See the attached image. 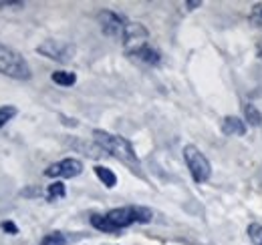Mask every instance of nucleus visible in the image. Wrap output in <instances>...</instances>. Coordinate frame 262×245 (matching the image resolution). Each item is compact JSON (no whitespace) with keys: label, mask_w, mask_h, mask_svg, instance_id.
I'll return each mask as SVG.
<instances>
[{"label":"nucleus","mask_w":262,"mask_h":245,"mask_svg":"<svg viewBox=\"0 0 262 245\" xmlns=\"http://www.w3.org/2000/svg\"><path fill=\"white\" fill-rule=\"evenodd\" d=\"M182 153H184V161H186V165L190 169L192 179L196 183H206L210 179V175H212V165H210L208 157L202 153L196 145H186Z\"/></svg>","instance_id":"20e7f679"},{"label":"nucleus","mask_w":262,"mask_h":245,"mask_svg":"<svg viewBox=\"0 0 262 245\" xmlns=\"http://www.w3.org/2000/svg\"><path fill=\"white\" fill-rule=\"evenodd\" d=\"M95 175H97V179L105 185L107 189H113V187L117 185V175H115L111 169L103 167V165H97V167H95Z\"/></svg>","instance_id":"9b49d317"},{"label":"nucleus","mask_w":262,"mask_h":245,"mask_svg":"<svg viewBox=\"0 0 262 245\" xmlns=\"http://www.w3.org/2000/svg\"><path fill=\"white\" fill-rule=\"evenodd\" d=\"M0 6H16V8H23L25 6V2H0Z\"/></svg>","instance_id":"6ab92c4d"},{"label":"nucleus","mask_w":262,"mask_h":245,"mask_svg":"<svg viewBox=\"0 0 262 245\" xmlns=\"http://www.w3.org/2000/svg\"><path fill=\"white\" fill-rule=\"evenodd\" d=\"M129 57L137 59L139 62H145V64H149V66H158V64L162 62V53H160L158 48H154L151 44H143V46H139L137 51L129 53Z\"/></svg>","instance_id":"1a4fd4ad"},{"label":"nucleus","mask_w":262,"mask_h":245,"mask_svg":"<svg viewBox=\"0 0 262 245\" xmlns=\"http://www.w3.org/2000/svg\"><path fill=\"white\" fill-rule=\"evenodd\" d=\"M147 38H149L147 29H145L143 24H139V22H131L129 20L127 27H125V32H123L121 42H123V46H125V53L129 55V53H133V51H137L139 46L149 44Z\"/></svg>","instance_id":"6e6552de"},{"label":"nucleus","mask_w":262,"mask_h":245,"mask_svg":"<svg viewBox=\"0 0 262 245\" xmlns=\"http://www.w3.org/2000/svg\"><path fill=\"white\" fill-rule=\"evenodd\" d=\"M105 217L113 223V227L117 231H121L135 223H149L154 219V211L143 205H125V207H115V209L107 211Z\"/></svg>","instance_id":"7ed1b4c3"},{"label":"nucleus","mask_w":262,"mask_h":245,"mask_svg":"<svg viewBox=\"0 0 262 245\" xmlns=\"http://www.w3.org/2000/svg\"><path fill=\"white\" fill-rule=\"evenodd\" d=\"M256 53H258V57L262 59V40L258 42V44H256Z\"/></svg>","instance_id":"412c9836"},{"label":"nucleus","mask_w":262,"mask_h":245,"mask_svg":"<svg viewBox=\"0 0 262 245\" xmlns=\"http://www.w3.org/2000/svg\"><path fill=\"white\" fill-rule=\"evenodd\" d=\"M198 6H202L200 0H196V2H186V8H188V10H196Z\"/></svg>","instance_id":"aec40b11"},{"label":"nucleus","mask_w":262,"mask_h":245,"mask_svg":"<svg viewBox=\"0 0 262 245\" xmlns=\"http://www.w3.org/2000/svg\"><path fill=\"white\" fill-rule=\"evenodd\" d=\"M93 139H95L97 147H101L107 155H111V157H115L117 161L129 165L133 171L139 169V159H137V155H135V149L131 147V143L125 137L107 133V131H103V129H95V131H93Z\"/></svg>","instance_id":"f257e3e1"},{"label":"nucleus","mask_w":262,"mask_h":245,"mask_svg":"<svg viewBox=\"0 0 262 245\" xmlns=\"http://www.w3.org/2000/svg\"><path fill=\"white\" fill-rule=\"evenodd\" d=\"M65 195H67V189H65V183H63V181H55V183L49 185V189H47V197H49V201L63 199Z\"/></svg>","instance_id":"ddd939ff"},{"label":"nucleus","mask_w":262,"mask_h":245,"mask_svg":"<svg viewBox=\"0 0 262 245\" xmlns=\"http://www.w3.org/2000/svg\"><path fill=\"white\" fill-rule=\"evenodd\" d=\"M51 79H53V83L59 85V87H73V85L77 83V75L71 72V70H55V72L51 75Z\"/></svg>","instance_id":"f8f14e48"},{"label":"nucleus","mask_w":262,"mask_h":245,"mask_svg":"<svg viewBox=\"0 0 262 245\" xmlns=\"http://www.w3.org/2000/svg\"><path fill=\"white\" fill-rule=\"evenodd\" d=\"M97 22L101 27V32L109 38H123V32H125V27H127V18L113 12V10H101L97 14Z\"/></svg>","instance_id":"423d86ee"},{"label":"nucleus","mask_w":262,"mask_h":245,"mask_svg":"<svg viewBox=\"0 0 262 245\" xmlns=\"http://www.w3.org/2000/svg\"><path fill=\"white\" fill-rule=\"evenodd\" d=\"M2 229L8 231L10 235H16V233H18V227H16L12 221H4V223H2Z\"/></svg>","instance_id":"a211bd4d"},{"label":"nucleus","mask_w":262,"mask_h":245,"mask_svg":"<svg viewBox=\"0 0 262 245\" xmlns=\"http://www.w3.org/2000/svg\"><path fill=\"white\" fill-rule=\"evenodd\" d=\"M256 12H258V14L262 16V6H256Z\"/></svg>","instance_id":"4be33fe9"},{"label":"nucleus","mask_w":262,"mask_h":245,"mask_svg":"<svg viewBox=\"0 0 262 245\" xmlns=\"http://www.w3.org/2000/svg\"><path fill=\"white\" fill-rule=\"evenodd\" d=\"M81 173H83V161L75 157L61 159L45 169V175L51 179H73V177H79Z\"/></svg>","instance_id":"0eeeda50"},{"label":"nucleus","mask_w":262,"mask_h":245,"mask_svg":"<svg viewBox=\"0 0 262 245\" xmlns=\"http://www.w3.org/2000/svg\"><path fill=\"white\" fill-rule=\"evenodd\" d=\"M38 245H67V237L61 233V231H53L49 235L42 237V241Z\"/></svg>","instance_id":"dca6fc26"},{"label":"nucleus","mask_w":262,"mask_h":245,"mask_svg":"<svg viewBox=\"0 0 262 245\" xmlns=\"http://www.w3.org/2000/svg\"><path fill=\"white\" fill-rule=\"evenodd\" d=\"M246 122L242 121L240 117H234V115H228L224 117L222 121V133L226 137H244L246 135Z\"/></svg>","instance_id":"9d476101"},{"label":"nucleus","mask_w":262,"mask_h":245,"mask_svg":"<svg viewBox=\"0 0 262 245\" xmlns=\"http://www.w3.org/2000/svg\"><path fill=\"white\" fill-rule=\"evenodd\" d=\"M244 117H246V121L250 122V125H254V127L262 125V113L252 105V103L244 105Z\"/></svg>","instance_id":"4468645a"},{"label":"nucleus","mask_w":262,"mask_h":245,"mask_svg":"<svg viewBox=\"0 0 262 245\" xmlns=\"http://www.w3.org/2000/svg\"><path fill=\"white\" fill-rule=\"evenodd\" d=\"M248 237L252 245H262V225L260 223H250L248 225Z\"/></svg>","instance_id":"f3484780"},{"label":"nucleus","mask_w":262,"mask_h":245,"mask_svg":"<svg viewBox=\"0 0 262 245\" xmlns=\"http://www.w3.org/2000/svg\"><path fill=\"white\" fill-rule=\"evenodd\" d=\"M36 53L42 55V57H47V59H51V61H57V62H61V64H67V62H71L73 59H75L77 48H75L73 42L51 38V40L40 42V44L36 46Z\"/></svg>","instance_id":"39448f33"},{"label":"nucleus","mask_w":262,"mask_h":245,"mask_svg":"<svg viewBox=\"0 0 262 245\" xmlns=\"http://www.w3.org/2000/svg\"><path fill=\"white\" fill-rule=\"evenodd\" d=\"M16 113H18V109L12 107V105H4V107H0V129H2L8 121H12V119L16 117Z\"/></svg>","instance_id":"2eb2a0df"},{"label":"nucleus","mask_w":262,"mask_h":245,"mask_svg":"<svg viewBox=\"0 0 262 245\" xmlns=\"http://www.w3.org/2000/svg\"><path fill=\"white\" fill-rule=\"evenodd\" d=\"M0 75L10 77L14 81H29L33 77L27 59L6 44H0Z\"/></svg>","instance_id":"f03ea898"}]
</instances>
